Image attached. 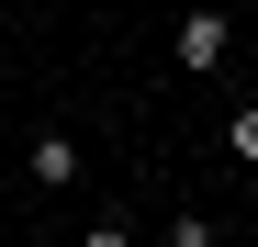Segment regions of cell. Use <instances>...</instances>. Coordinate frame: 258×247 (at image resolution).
<instances>
[{"label": "cell", "mask_w": 258, "mask_h": 247, "mask_svg": "<svg viewBox=\"0 0 258 247\" xmlns=\"http://www.w3.org/2000/svg\"><path fill=\"white\" fill-rule=\"evenodd\" d=\"M225 56H236V12H225V0H202V12L180 23V68H191V79H213Z\"/></svg>", "instance_id": "obj_1"}, {"label": "cell", "mask_w": 258, "mask_h": 247, "mask_svg": "<svg viewBox=\"0 0 258 247\" xmlns=\"http://www.w3.org/2000/svg\"><path fill=\"white\" fill-rule=\"evenodd\" d=\"M23 180H34V191H68V180H79V135H68V124H56V135H34Z\"/></svg>", "instance_id": "obj_2"}, {"label": "cell", "mask_w": 258, "mask_h": 247, "mask_svg": "<svg viewBox=\"0 0 258 247\" xmlns=\"http://www.w3.org/2000/svg\"><path fill=\"white\" fill-rule=\"evenodd\" d=\"M225 157H236V169H258V101H236V112H225Z\"/></svg>", "instance_id": "obj_3"}, {"label": "cell", "mask_w": 258, "mask_h": 247, "mask_svg": "<svg viewBox=\"0 0 258 247\" xmlns=\"http://www.w3.org/2000/svg\"><path fill=\"white\" fill-rule=\"evenodd\" d=\"M168 247H213V225H202V214H180V225H168Z\"/></svg>", "instance_id": "obj_4"}, {"label": "cell", "mask_w": 258, "mask_h": 247, "mask_svg": "<svg viewBox=\"0 0 258 247\" xmlns=\"http://www.w3.org/2000/svg\"><path fill=\"white\" fill-rule=\"evenodd\" d=\"M79 247H135V236H123V225H90V236H79Z\"/></svg>", "instance_id": "obj_5"}]
</instances>
